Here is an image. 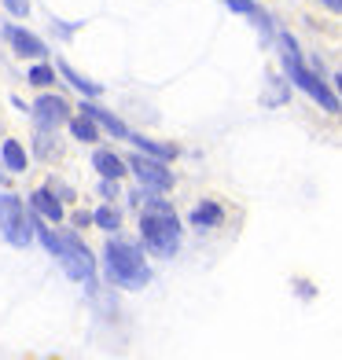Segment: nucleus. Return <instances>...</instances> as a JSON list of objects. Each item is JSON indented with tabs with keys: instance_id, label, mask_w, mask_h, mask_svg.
<instances>
[{
	"instance_id": "1",
	"label": "nucleus",
	"mask_w": 342,
	"mask_h": 360,
	"mask_svg": "<svg viewBox=\"0 0 342 360\" xmlns=\"http://www.w3.org/2000/svg\"><path fill=\"white\" fill-rule=\"evenodd\" d=\"M140 232H144L148 250L158 254V257H173L177 250H181V224H177L173 206L162 202V199H151L148 206H144Z\"/></svg>"
},
{
	"instance_id": "2",
	"label": "nucleus",
	"mask_w": 342,
	"mask_h": 360,
	"mask_svg": "<svg viewBox=\"0 0 342 360\" xmlns=\"http://www.w3.org/2000/svg\"><path fill=\"white\" fill-rule=\"evenodd\" d=\"M107 272H110L114 283L133 287V290L151 280V269H148V261H144L140 247L137 243H125V239H110L107 243Z\"/></svg>"
},
{
	"instance_id": "3",
	"label": "nucleus",
	"mask_w": 342,
	"mask_h": 360,
	"mask_svg": "<svg viewBox=\"0 0 342 360\" xmlns=\"http://www.w3.org/2000/svg\"><path fill=\"white\" fill-rule=\"evenodd\" d=\"M284 44H287V52H284V67H287V74H291V81L302 89V92H309L313 100L328 110V114H338V100H335V92L324 85V81L313 74V70H305L302 67V56H298V44L291 41L287 34H284Z\"/></svg>"
},
{
	"instance_id": "4",
	"label": "nucleus",
	"mask_w": 342,
	"mask_h": 360,
	"mask_svg": "<svg viewBox=\"0 0 342 360\" xmlns=\"http://www.w3.org/2000/svg\"><path fill=\"white\" fill-rule=\"evenodd\" d=\"M56 257L63 261V269H67L70 280H89V287H92V269H96V261H92L89 247H85V243H81L74 232L59 236V254H56Z\"/></svg>"
},
{
	"instance_id": "5",
	"label": "nucleus",
	"mask_w": 342,
	"mask_h": 360,
	"mask_svg": "<svg viewBox=\"0 0 342 360\" xmlns=\"http://www.w3.org/2000/svg\"><path fill=\"white\" fill-rule=\"evenodd\" d=\"M0 232L11 247H30V221L15 195H0Z\"/></svg>"
},
{
	"instance_id": "6",
	"label": "nucleus",
	"mask_w": 342,
	"mask_h": 360,
	"mask_svg": "<svg viewBox=\"0 0 342 360\" xmlns=\"http://www.w3.org/2000/svg\"><path fill=\"white\" fill-rule=\"evenodd\" d=\"M125 166L140 176V184H144V188H155V191H170V188H173V173H170L166 166H162L158 158L133 155V158L125 162Z\"/></svg>"
},
{
	"instance_id": "7",
	"label": "nucleus",
	"mask_w": 342,
	"mask_h": 360,
	"mask_svg": "<svg viewBox=\"0 0 342 360\" xmlns=\"http://www.w3.org/2000/svg\"><path fill=\"white\" fill-rule=\"evenodd\" d=\"M34 118L44 125V129H56L70 118V107L67 100H59V96H41V100L34 103Z\"/></svg>"
},
{
	"instance_id": "8",
	"label": "nucleus",
	"mask_w": 342,
	"mask_h": 360,
	"mask_svg": "<svg viewBox=\"0 0 342 360\" xmlns=\"http://www.w3.org/2000/svg\"><path fill=\"white\" fill-rule=\"evenodd\" d=\"M4 34H8V41L15 44V52L26 56V59H41V56H48V52H44V44H41V37L26 34V30H19V26H8Z\"/></svg>"
},
{
	"instance_id": "9",
	"label": "nucleus",
	"mask_w": 342,
	"mask_h": 360,
	"mask_svg": "<svg viewBox=\"0 0 342 360\" xmlns=\"http://www.w3.org/2000/svg\"><path fill=\"white\" fill-rule=\"evenodd\" d=\"M92 166L100 169V176H103V180H118V176H125V173H129L125 158H118L114 151H96V155H92Z\"/></svg>"
},
{
	"instance_id": "10",
	"label": "nucleus",
	"mask_w": 342,
	"mask_h": 360,
	"mask_svg": "<svg viewBox=\"0 0 342 360\" xmlns=\"http://www.w3.org/2000/svg\"><path fill=\"white\" fill-rule=\"evenodd\" d=\"M30 206H34L41 217H48V221H63V202L56 199L52 191H34L30 195Z\"/></svg>"
},
{
	"instance_id": "11",
	"label": "nucleus",
	"mask_w": 342,
	"mask_h": 360,
	"mask_svg": "<svg viewBox=\"0 0 342 360\" xmlns=\"http://www.w3.org/2000/svg\"><path fill=\"white\" fill-rule=\"evenodd\" d=\"M81 114H89V118H92V122H100L103 129H110V133H114V136H129V129H125V125H122L118 118H114V114H107L103 107H96V103H89V100H85V103H81Z\"/></svg>"
},
{
	"instance_id": "12",
	"label": "nucleus",
	"mask_w": 342,
	"mask_h": 360,
	"mask_svg": "<svg viewBox=\"0 0 342 360\" xmlns=\"http://www.w3.org/2000/svg\"><path fill=\"white\" fill-rule=\"evenodd\" d=\"M221 221H224V214H221L217 202H203V206L191 210V224L199 228V232H206V228H214V224H221Z\"/></svg>"
},
{
	"instance_id": "13",
	"label": "nucleus",
	"mask_w": 342,
	"mask_h": 360,
	"mask_svg": "<svg viewBox=\"0 0 342 360\" xmlns=\"http://www.w3.org/2000/svg\"><path fill=\"white\" fill-rule=\"evenodd\" d=\"M125 140H133L140 151H148V155H155V158H162V162H170V158L177 155V147H170V143H155V140H144V136H133V133H129Z\"/></svg>"
},
{
	"instance_id": "14",
	"label": "nucleus",
	"mask_w": 342,
	"mask_h": 360,
	"mask_svg": "<svg viewBox=\"0 0 342 360\" xmlns=\"http://www.w3.org/2000/svg\"><path fill=\"white\" fill-rule=\"evenodd\" d=\"M67 122H70V133H74V140H81V143L100 140V133H96V125H92L89 114H81V118H67Z\"/></svg>"
},
{
	"instance_id": "15",
	"label": "nucleus",
	"mask_w": 342,
	"mask_h": 360,
	"mask_svg": "<svg viewBox=\"0 0 342 360\" xmlns=\"http://www.w3.org/2000/svg\"><path fill=\"white\" fill-rule=\"evenodd\" d=\"M59 74L67 77V81H70V85H74L77 92H85V96H100V85H96V81H85V77H81L77 70H70L63 59H59Z\"/></svg>"
},
{
	"instance_id": "16",
	"label": "nucleus",
	"mask_w": 342,
	"mask_h": 360,
	"mask_svg": "<svg viewBox=\"0 0 342 360\" xmlns=\"http://www.w3.org/2000/svg\"><path fill=\"white\" fill-rule=\"evenodd\" d=\"M4 162L11 173H23L26 169V151L19 147V140H4Z\"/></svg>"
},
{
	"instance_id": "17",
	"label": "nucleus",
	"mask_w": 342,
	"mask_h": 360,
	"mask_svg": "<svg viewBox=\"0 0 342 360\" xmlns=\"http://www.w3.org/2000/svg\"><path fill=\"white\" fill-rule=\"evenodd\" d=\"M92 221L100 224L103 232H114V228L122 224V214H118V210H114V206H100V210H96V214H92Z\"/></svg>"
},
{
	"instance_id": "18",
	"label": "nucleus",
	"mask_w": 342,
	"mask_h": 360,
	"mask_svg": "<svg viewBox=\"0 0 342 360\" xmlns=\"http://www.w3.org/2000/svg\"><path fill=\"white\" fill-rule=\"evenodd\" d=\"M52 81H56V70L52 67H44V63H41V67H34V70H30V85H52Z\"/></svg>"
},
{
	"instance_id": "19",
	"label": "nucleus",
	"mask_w": 342,
	"mask_h": 360,
	"mask_svg": "<svg viewBox=\"0 0 342 360\" xmlns=\"http://www.w3.org/2000/svg\"><path fill=\"white\" fill-rule=\"evenodd\" d=\"M224 4L232 8V11H239V15H258V4H254V0H224Z\"/></svg>"
},
{
	"instance_id": "20",
	"label": "nucleus",
	"mask_w": 342,
	"mask_h": 360,
	"mask_svg": "<svg viewBox=\"0 0 342 360\" xmlns=\"http://www.w3.org/2000/svg\"><path fill=\"white\" fill-rule=\"evenodd\" d=\"M4 4L11 8V15H19V19H23V15H30V0H4Z\"/></svg>"
},
{
	"instance_id": "21",
	"label": "nucleus",
	"mask_w": 342,
	"mask_h": 360,
	"mask_svg": "<svg viewBox=\"0 0 342 360\" xmlns=\"http://www.w3.org/2000/svg\"><path fill=\"white\" fill-rule=\"evenodd\" d=\"M320 4H328L331 11H338V8H342V0H320Z\"/></svg>"
}]
</instances>
